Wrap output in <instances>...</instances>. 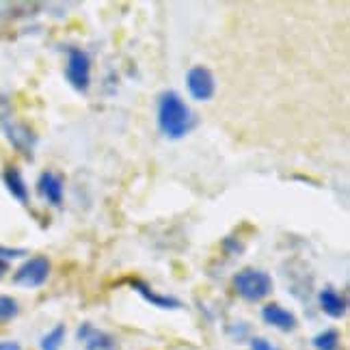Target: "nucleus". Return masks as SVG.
<instances>
[{
    "mask_svg": "<svg viewBox=\"0 0 350 350\" xmlns=\"http://www.w3.org/2000/svg\"><path fill=\"white\" fill-rule=\"evenodd\" d=\"M156 121H158L160 132L171 141L184 139L195 126V117L178 91H165L163 96L158 98Z\"/></svg>",
    "mask_w": 350,
    "mask_h": 350,
    "instance_id": "1",
    "label": "nucleus"
},
{
    "mask_svg": "<svg viewBox=\"0 0 350 350\" xmlns=\"http://www.w3.org/2000/svg\"><path fill=\"white\" fill-rule=\"evenodd\" d=\"M232 284L240 299L249 303L264 301L273 292V277L266 271H260V268H242L234 275Z\"/></svg>",
    "mask_w": 350,
    "mask_h": 350,
    "instance_id": "2",
    "label": "nucleus"
},
{
    "mask_svg": "<svg viewBox=\"0 0 350 350\" xmlns=\"http://www.w3.org/2000/svg\"><path fill=\"white\" fill-rule=\"evenodd\" d=\"M0 128H3L5 139L11 143V147L24 158L33 160L35 156V147H37V134L33 132L31 126H26L24 121H18L9 115L0 117Z\"/></svg>",
    "mask_w": 350,
    "mask_h": 350,
    "instance_id": "3",
    "label": "nucleus"
},
{
    "mask_svg": "<svg viewBox=\"0 0 350 350\" xmlns=\"http://www.w3.org/2000/svg\"><path fill=\"white\" fill-rule=\"evenodd\" d=\"M65 78L78 93H87L91 89V59L83 48H67Z\"/></svg>",
    "mask_w": 350,
    "mask_h": 350,
    "instance_id": "4",
    "label": "nucleus"
},
{
    "mask_svg": "<svg viewBox=\"0 0 350 350\" xmlns=\"http://www.w3.org/2000/svg\"><path fill=\"white\" fill-rule=\"evenodd\" d=\"M50 268L52 264L46 255H35V258H29L13 273V284L29 290L42 288L50 277Z\"/></svg>",
    "mask_w": 350,
    "mask_h": 350,
    "instance_id": "5",
    "label": "nucleus"
},
{
    "mask_svg": "<svg viewBox=\"0 0 350 350\" xmlns=\"http://www.w3.org/2000/svg\"><path fill=\"white\" fill-rule=\"evenodd\" d=\"M186 89L197 102H210L217 93V80L206 65H195L186 74Z\"/></svg>",
    "mask_w": 350,
    "mask_h": 350,
    "instance_id": "6",
    "label": "nucleus"
},
{
    "mask_svg": "<svg viewBox=\"0 0 350 350\" xmlns=\"http://www.w3.org/2000/svg\"><path fill=\"white\" fill-rule=\"evenodd\" d=\"M37 193L42 199H46V204L52 208H61L63 206V197H65V184L63 178L55 171H44L37 178Z\"/></svg>",
    "mask_w": 350,
    "mask_h": 350,
    "instance_id": "7",
    "label": "nucleus"
},
{
    "mask_svg": "<svg viewBox=\"0 0 350 350\" xmlns=\"http://www.w3.org/2000/svg\"><path fill=\"white\" fill-rule=\"evenodd\" d=\"M260 316H262V320L266 322L268 327H273L277 331H284V333H292L296 327H299V320H296V316L290 312V309L281 307L279 303L264 305Z\"/></svg>",
    "mask_w": 350,
    "mask_h": 350,
    "instance_id": "8",
    "label": "nucleus"
},
{
    "mask_svg": "<svg viewBox=\"0 0 350 350\" xmlns=\"http://www.w3.org/2000/svg\"><path fill=\"white\" fill-rule=\"evenodd\" d=\"M128 286L134 292H137V294H141L143 301H147V303L158 307V309H180L182 307V301L180 299H175V296H169V294L156 292L152 286H147L145 281H141V279H130Z\"/></svg>",
    "mask_w": 350,
    "mask_h": 350,
    "instance_id": "9",
    "label": "nucleus"
},
{
    "mask_svg": "<svg viewBox=\"0 0 350 350\" xmlns=\"http://www.w3.org/2000/svg\"><path fill=\"white\" fill-rule=\"evenodd\" d=\"M318 305L322 309V314H327L329 318L333 320H340L346 316L348 312V301H346V296L340 294L335 288L327 286V288H322L318 292Z\"/></svg>",
    "mask_w": 350,
    "mask_h": 350,
    "instance_id": "10",
    "label": "nucleus"
},
{
    "mask_svg": "<svg viewBox=\"0 0 350 350\" xmlns=\"http://www.w3.org/2000/svg\"><path fill=\"white\" fill-rule=\"evenodd\" d=\"M76 338L85 344V350H115L117 348L113 335L96 329L93 325H89V322H85V325L76 331Z\"/></svg>",
    "mask_w": 350,
    "mask_h": 350,
    "instance_id": "11",
    "label": "nucleus"
},
{
    "mask_svg": "<svg viewBox=\"0 0 350 350\" xmlns=\"http://www.w3.org/2000/svg\"><path fill=\"white\" fill-rule=\"evenodd\" d=\"M3 184L7 188V193L18 201V204L26 206L29 204V184H26L24 180V175L18 167H13V165H7L3 169Z\"/></svg>",
    "mask_w": 350,
    "mask_h": 350,
    "instance_id": "12",
    "label": "nucleus"
},
{
    "mask_svg": "<svg viewBox=\"0 0 350 350\" xmlns=\"http://www.w3.org/2000/svg\"><path fill=\"white\" fill-rule=\"evenodd\" d=\"M312 346L316 350H338L340 346V331L338 329H325L318 335H314Z\"/></svg>",
    "mask_w": 350,
    "mask_h": 350,
    "instance_id": "13",
    "label": "nucleus"
},
{
    "mask_svg": "<svg viewBox=\"0 0 350 350\" xmlns=\"http://www.w3.org/2000/svg\"><path fill=\"white\" fill-rule=\"evenodd\" d=\"M18 314H20L18 301L9 294H0V325H7V322L16 320Z\"/></svg>",
    "mask_w": 350,
    "mask_h": 350,
    "instance_id": "14",
    "label": "nucleus"
},
{
    "mask_svg": "<svg viewBox=\"0 0 350 350\" xmlns=\"http://www.w3.org/2000/svg\"><path fill=\"white\" fill-rule=\"evenodd\" d=\"M65 340V325H57L55 329H50L42 340H39V348L42 350H61Z\"/></svg>",
    "mask_w": 350,
    "mask_h": 350,
    "instance_id": "15",
    "label": "nucleus"
},
{
    "mask_svg": "<svg viewBox=\"0 0 350 350\" xmlns=\"http://www.w3.org/2000/svg\"><path fill=\"white\" fill-rule=\"evenodd\" d=\"M223 249H225L227 255H240L242 251H245V245H242V242L236 236H227L223 240Z\"/></svg>",
    "mask_w": 350,
    "mask_h": 350,
    "instance_id": "16",
    "label": "nucleus"
},
{
    "mask_svg": "<svg viewBox=\"0 0 350 350\" xmlns=\"http://www.w3.org/2000/svg\"><path fill=\"white\" fill-rule=\"evenodd\" d=\"M251 350H279L277 346H273L268 340L264 338H253L251 340Z\"/></svg>",
    "mask_w": 350,
    "mask_h": 350,
    "instance_id": "17",
    "label": "nucleus"
},
{
    "mask_svg": "<svg viewBox=\"0 0 350 350\" xmlns=\"http://www.w3.org/2000/svg\"><path fill=\"white\" fill-rule=\"evenodd\" d=\"M24 251L22 249H7V247H0V260H13V258H22Z\"/></svg>",
    "mask_w": 350,
    "mask_h": 350,
    "instance_id": "18",
    "label": "nucleus"
},
{
    "mask_svg": "<svg viewBox=\"0 0 350 350\" xmlns=\"http://www.w3.org/2000/svg\"><path fill=\"white\" fill-rule=\"evenodd\" d=\"M0 350H22V346L13 340H7V342H0Z\"/></svg>",
    "mask_w": 350,
    "mask_h": 350,
    "instance_id": "19",
    "label": "nucleus"
},
{
    "mask_svg": "<svg viewBox=\"0 0 350 350\" xmlns=\"http://www.w3.org/2000/svg\"><path fill=\"white\" fill-rule=\"evenodd\" d=\"M9 271V262L7 260H0V279H3Z\"/></svg>",
    "mask_w": 350,
    "mask_h": 350,
    "instance_id": "20",
    "label": "nucleus"
}]
</instances>
